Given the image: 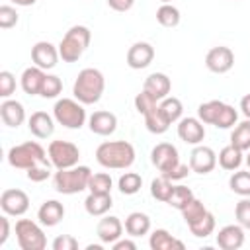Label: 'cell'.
<instances>
[{
    "mask_svg": "<svg viewBox=\"0 0 250 250\" xmlns=\"http://www.w3.org/2000/svg\"><path fill=\"white\" fill-rule=\"evenodd\" d=\"M96 160L109 170H125L135 162V146L129 141H105L96 148Z\"/></svg>",
    "mask_w": 250,
    "mask_h": 250,
    "instance_id": "obj_1",
    "label": "cell"
},
{
    "mask_svg": "<svg viewBox=\"0 0 250 250\" xmlns=\"http://www.w3.org/2000/svg\"><path fill=\"white\" fill-rule=\"evenodd\" d=\"M104 90H105V78H104L102 70L92 68V66L82 68L74 80V86H72L74 98L84 105L98 104Z\"/></svg>",
    "mask_w": 250,
    "mask_h": 250,
    "instance_id": "obj_2",
    "label": "cell"
},
{
    "mask_svg": "<svg viewBox=\"0 0 250 250\" xmlns=\"http://www.w3.org/2000/svg\"><path fill=\"white\" fill-rule=\"evenodd\" d=\"M197 117L205 125H215L217 129H230L238 121V113L232 105L221 100H209L197 107Z\"/></svg>",
    "mask_w": 250,
    "mask_h": 250,
    "instance_id": "obj_3",
    "label": "cell"
},
{
    "mask_svg": "<svg viewBox=\"0 0 250 250\" xmlns=\"http://www.w3.org/2000/svg\"><path fill=\"white\" fill-rule=\"evenodd\" d=\"M92 170L88 166H72L64 170H57L53 176V186L59 193L62 195H74L80 193L82 189H88Z\"/></svg>",
    "mask_w": 250,
    "mask_h": 250,
    "instance_id": "obj_4",
    "label": "cell"
},
{
    "mask_svg": "<svg viewBox=\"0 0 250 250\" xmlns=\"http://www.w3.org/2000/svg\"><path fill=\"white\" fill-rule=\"evenodd\" d=\"M92 31L86 25H72L59 43V55L64 62H76L88 49Z\"/></svg>",
    "mask_w": 250,
    "mask_h": 250,
    "instance_id": "obj_5",
    "label": "cell"
},
{
    "mask_svg": "<svg viewBox=\"0 0 250 250\" xmlns=\"http://www.w3.org/2000/svg\"><path fill=\"white\" fill-rule=\"evenodd\" d=\"M8 164L12 168L27 170L35 164H51V160H49V154L45 152V148L39 143L25 141V143L16 145L8 150Z\"/></svg>",
    "mask_w": 250,
    "mask_h": 250,
    "instance_id": "obj_6",
    "label": "cell"
},
{
    "mask_svg": "<svg viewBox=\"0 0 250 250\" xmlns=\"http://www.w3.org/2000/svg\"><path fill=\"white\" fill-rule=\"evenodd\" d=\"M53 117L59 125L66 129H80L86 123V109L84 104H80L76 98H61L55 102Z\"/></svg>",
    "mask_w": 250,
    "mask_h": 250,
    "instance_id": "obj_7",
    "label": "cell"
},
{
    "mask_svg": "<svg viewBox=\"0 0 250 250\" xmlns=\"http://www.w3.org/2000/svg\"><path fill=\"white\" fill-rule=\"evenodd\" d=\"M16 240L21 250H43L47 246L43 229L29 219H20L16 223Z\"/></svg>",
    "mask_w": 250,
    "mask_h": 250,
    "instance_id": "obj_8",
    "label": "cell"
},
{
    "mask_svg": "<svg viewBox=\"0 0 250 250\" xmlns=\"http://www.w3.org/2000/svg\"><path fill=\"white\" fill-rule=\"evenodd\" d=\"M49 160L57 170H64V168H72L78 164L80 160V148L70 143V141H51L49 148H47Z\"/></svg>",
    "mask_w": 250,
    "mask_h": 250,
    "instance_id": "obj_9",
    "label": "cell"
},
{
    "mask_svg": "<svg viewBox=\"0 0 250 250\" xmlns=\"http://www.w3.org/2000/svg\"><path fill=\"white\" fill-rule=\"evenodd\" d=\"M205 66L215 74H225L234 66V53L230 47L219 45L207 51L205 55Z\"/></svg>",
    "mask_w": 250,
    "mask_h": 250,
    "instance_id": "obj_10",
    "label": "cell"
},
{
    "mask_svg": "<svg viewBox=\"0 0 250 250\" xmlns=\"http://www.w3.org/2000/svg\"><path fill=\"white\" fill-rule=\"evenodd\" d=\"M150 160L162 174H166V172H170L172 168H176L180 164V154H178V148L172 143H158L150 150Z\"/></svg>",
    "mask_w": 250,
    "mask_h": 250,
    "instance_id": "obj_11",
    "label": "cell"
},
{
    "mask_svg": "<svg viewBox=\"0 0 250 250\" xmlns=\"http://www.w3.org/2000/svg\"><path fill=\"white\" fill-rule=\"evenodd\" d=\"M0 207L6 215L21 217L29 209V197L23 189H4L0 195Z\"/></svg>",
    "mask_w": 250,
    "mask_h": 250,
    "instance_id": "obj_12",
    "label": "cell"
},
{
    "mask_svg": "<svg viewBox=\"0 0 250 250\" xmlns=\"http://www.w3.org/2000/svg\"><path fill=\"white\" fill-rule=\"evenodd\" d=\"M61 55H59V47H55L49 41H37L31 47V61L35 66L43 68V70H51L57 66Z\"/></svg>",
    "mask_w": 250,
    "mask_h": 250,
    "instance_id": "obj_13",
    "label": "cell"
},
{
    "mask_svg": "<svg viewBox=\"0 0 250 250\" xmlns=\"http://www.w3.org/2000/svg\"><path fill=\"white\" fill-rule=\"evenodd\" d=\"M217 166V154L211 146L195 145V148L189 154V168L195 174H209Z\"/></svg>",
    "mask_w": 250,
    "mask_h": 250,
    "instance_id": "obj_14",
    "label": "cell"
},
{
    "mask_svg": "<svg viewBox=\"0 0 250 250\" xmlns=\"http://www.w3.org/2000/svg\"><path fill=\"white\" fill-rule=\"evenodd\" d=\"M178 137L188 145H199L205 139V123L199 117H182L178 121Z\"/></svg>",
    "mask_w": 250,
    "mask_h": 250,
    "instance_id": "obj_15",
    "label": "cell"
},
{
    "mask_svg": "<svg viewBox=\"0 0 250 250\" xmlns=\"http://www.w3.org/2000/svg\"><path fill=\"white\" fill-rule=\"evenodd\" d=\"M152 59H154V47L146 41H137L127 51V64L133 70L146 68L152 62Z\"/></svg>",
    "mask_w": 250,
    "mask_h": 250,
    "instance_id": "obj_16",
    "label": "cell"
},
{
    "mask_svg": "<svg viewBox=\"0 0 250 250\" xmlns=\"http://www.w3.org/2000/svg\"><path fill=\"white\" fill-rule=\"evenodd\" d=\"M123 223L119 221V217L113 215H104L96 227V234L100 238L102 244H113L115 240H119L123 236Z\"/></svg>",
    "mask_w": 250,
    "mask_h": 250,
    "instance_id": "obj_17",
    "label": "cell"
},
{
    "mask_svg": "<svg viewBox=\"0 0 250 250\" xmlns=\"http://www.w3.org/2000/svg\"><path fill=\"white\" fill-rule=\"evenodd\" d=\"M88 127H90L92 133L102 135V137H107V135L115 133V129H117V117L111 111L100 109V111H94L88 117Z\"/></svg>",
    "mask_w": 250,
    "mask_h": 250,
    "instance_id": "obj_18",
    "label": "cell"
},
{
    "mask_svg": "<svg viewBox=\"0 0 250 250\" xmlns=\"http://www.w3.org/2000/svg\"><path fill=\"white\" fill-rule=\"evenodd\" d=\"M27 127L33 137L37 139H49L55 131V117L47 111H33L27 119Z\"/></svg>",
    "mask_w": 250,
    "mask_h": 250,
    "instance_id": "obj_19",
    "label": "cell"
},
{
    "mask_svg": "<svg viewBox=\"0 0 250 250\" xmlns=\"http://www.w3.org/2000/svg\"><path fill=\"white\" fill-rule=\"evenodd\" d=\"M244 244L242 225H225L217 234V246L223 250H238Z\"/></svg>",
    "mask_w": 250,
    "mask_h": 250,
    "instance_id": "obj_20",
    "label": "cell"
},
{
    "mask_svg": "<svg viewBox=\"0 0 250 250\" xmlns=\"http://www.w3.org/2000/svg\"><path fill=\"white\" fill-rule=\"evenodd\" d=\"M37 219L43 227H55L64 219V205L57 199H47L37 209Z\"/></svg>",
    "mask_w": 250,
    "mask_h": 250,
    "instance_id": "obj_21",
    "label": "cell"
},
{
    "mask_svg": "<svg viewBox=\"0 0 250 250\" xmlns=\"http://www.w3.org/2000/svg\"><path fill=\"white\" fill-rule=\"evenodd\" d=\"M45 76L47 72L39 66H27L23 72H21V78H20V84H21V90L29 96H39L41 94V86L45 82Z\"/></svg>",
    "mask_w": 250,
    "mask_h": 250,
    "instance_id": "obj_22",
    "label": "cell"
},
{
    "mask_svg": "<svg viewBox=\"0 0 250 250\" xmlns=\"http://www.w3.org/2000/svg\"><path fill=\"white\" fill-rule=\"evenodd\" d=\"M143 90H146L152 98H156V100L160 102V100H164V98L170 94L172 82H170L168 74H164V72H152V74L146 76Z\"/></svg>",
    "mask_w": 250,
    "mask_h": 250,
    "instance_id": "obj_23",
    "label": "cell"
},
{
    "mask_svg": "<svg viewBox=\"0 0 250 250\" xmlns=\"http://www.w3.org/2000/svg\"><path fill=\"white\" fill-rule=\"evenodd\" d=\"M0 117L8 127H20L25 121V109L18 100H4L0 104Z\"/></svg>",
    "mask_w": 250,
    "mask_h": 250,
    "instance_id": "obj_24",
    "label": "cell"
},
{
    "mask_svg": "<svg viewBox=\"0 0 250 250\" xmlns=\"http://www.w3.org/2000/svg\"><path fill=\"white\" fill-rule=\"evenodd\" d=\"M113 205V199H111V193H92L84 199V209L88 215L92 217H104Z\"/></svg>",
    "mask_w": 250,
    "mask_h": 250,
    "instance_id": "obj_25",
    "label": "cell"
},
{
    "mask_svg": "<svg viewBox=\"0 0 250 250\" xmlns=\"http://www.w3.org/2000/svg\"><path fill=\"white\" fill-rule=\"evenodd\" d=\"M148 244L152 250H184V242L178 240L176 236H172L166 229H156L152 230Z\"/></svg>",
    "mask_w": 250,
    "mask_h": 250,
    "instance_id": "obj_26",
    "label": "cell"
},
{
    "mask_svg": "<svg viewBox=\"0 0 250 250\" xmlns=\"http://www.w3.org/2000/svg\"><path fill=\"white\" fill-rule=\"evenodd\" d=\"M217 162L223 170H229V172H234L240 168V164L244 162V154L240 148H236L234 145H227L219 150L217 154Z\"/></svg>",
    "mask_w": 250,
    "mask_h": 250,
    "instance_id": "obj_27",
    "label": "cell"
},
{
    "mask_svg": "<svg viewBox=\"0 0 250 250\" xmlns=\"http://www.w3.org/2000/svg\"><path fill=\"white\" fill-rule=\"evenodd\" d=\"M150 230V219L146 213H141V211H133L127 215L125 219V232L129 236H143Z\"/></svg>",
    "mask_w": 250,
    "mask_h": 250,
    "instance_id": "obj_28",
    "label": "cell"
},
{
    "mask_svg": "<svg viewBox=\"0 0 250 250\" xmlns=\"http://www.w3.org/2000/svg\"><path fill=\"white\" fill-rule=\"evenodd\" d=\"M158 107H160L162 115L166 117V121H168L170 125L182 119L184 105H182V102H180L178 98H174V96H166L164 100H160V102H158Z\"/></svg>",
    "mask_w": 250,
    "mask_h": 250,
    "instance_id": "obj_29",
    "label": "cell"
},
{
    "mask_svg": "<svg viewBox=\"0 0 250 250\" xmlns=\"http://www.w3.org/2000/svg\"><path fill=\"white\" fill-rule=\"evenodd\" d=\"M143 117H145V125H146V129H148L152 135H162V133H166L168 127H170V123L166 121V117L162 115V111H160L158 105L152 107L150 111H146Z\"/></svg>",
    "mask_w": 250,
    "mask_h": 250,
    "instance_id": "obj_30",
    "label": "cell"
},
{
    "mask_svg": "<svg viewBox=\"0 0 250 250\" xmlns=\"http://www.w3.org/2000/svg\"><path fill=\"white\" fill-rule=\"evenodd\" d=\"M180 20H182L180 10L174 4L166 2V4H160L158 6V10H156V21L162 27H176L180 23Z\"/></svg>",
    "mask_w": 250,
    "mask_h": 250,
    "instance_id": "obj_31",
    "label": "cell"
},
{
    "mask_svg": "<svg viewBox=\"0 0 250 250\" xmlns=\"http://www.w3.org/2000/svg\"><path fill=\"white\" fill-rule=\"evenodd\" d=\"M230 145H234L236 148H240L242 152L250 150V119L240 121L232 133H230Z\"/></svg>",
    "mask_w": 250,
    "mask_h": 250,
    "instance_id": "obj_32",
    "label": "cell"
},
{
    "mask_svg": "<svg viewBox=\"0 0 250 250\" xmlns=\"http://www.w3.org/2000/svg\"><path fill=\"white\" fill-rule=\"evenodd\" d=\"M172 191H174V184L166 176H158L150 182V195L162 203H168V199L172 197Z\"/></svg>",
    "mask_w": 250,
    "mask_h": 250,
    "instance_id": "obj_33",
    "label": "cell"
},
{
    "mask_svg": "<svg viewBox=\"0 0 250 250\" xmlns=\"http://www.w3.org/2000/svg\"><path fill=\"white\" fill-rule=\"evenodd\" d=\"M230 189L240 197H250V170H236L229 178Z\"/></svg>",
    "mask_w": 250,
    "mask_h": 250,
    "instance_id": "obj_34",
    "label": "cell"
},
{
    "mask_svg": "<svg viewBox=\"0 0 250 250\" xmlns=\"http://www.w3.org/2000/svg\"><path fill=\"white\" fill-rule=\"evenodd\" d=\"M117 188H119V191L125 193V195H135V193L143 188V178H141L137 172H125L123 176H119Z\"/></svg>",
    "mask_w": 250,
    "mask_h": 250,
    "instance_id": "obj_35",
    "label": "cell"
},
{
    "mask_svg": "<svg viewBox=\"0 0 250 250\" xmlns=\"http://www.w3.org/2000/svg\"><path fill=\"white\" fill-rule=\"evenodd\" d=\"M189 230H191V234L197 236V238H207V236L213 234V230H215V215H213L211 211H207L199 221H195V223L189 225Z\"/></svg>",
    "mask_w": 250,
    "mask_h": 250,
    "instance_id": "obj_36",
    "label": "cell"
},
{
    "mask_svg": "<svg viewBox=\"0 0 250 250\" xmlns=\"http://www.w3.org/2000/svg\"><path fill=\"white\" fill-rule=\"evenodd\" d=\"M180 213H182V217H184L186 225L189 227L191 223L199 221V219H201V217L207 213V207L203 205V201H199L197 197H193V199H191V201H189V203H188V205H186V207H184Z\"/></svg>",
    "mask_w": 250,
    "mask_h": 250,
    "instance_id": "obj_37",
    "label": "cell"
},
{
    "mask_svg": "<svg viewBox=\"0 0 250 250\" xmlns=\"http://www.w3.org/2000/svg\"><path fill=\"white\" fill-rule=\"evenodd\" d=\"M111 176L105 174V172H98V174H92L90 176V182H88V189L92 193H111Z\"/></svg>",
    "mask_w": 250,
    "mask_h": 250,
    "instance_id": "obj_38",
    "label": "cell"
},
{
    "mask_svg": "<svg viewBox=\"0 0 250 250\" xmlns=\"http://www.w3.org/2000/svg\"><path fill=\"white\" fill-rule=\"evenodd\" d=\"M193 197L195 195H193V191L188 186H174V191H172V197L168 199V205H172L174 209L182 211Z\"/></svg>",
    "mask_w": 250,
    "mask_h": 250,
    "instance_id": "obj_39",
    "label": "cell"
},
{
    "mask_svg": "<svg viewBox=\"0 0 250 250\" xmlns=\"http://www.w3.org/2000/svg\"><path fill=\"white\" fill-rule=\"evenodd\" d=\"M61 92H62V80L59 76H55V74H47L45 82L41 86V94L39 96H43V98H57Z\"/></svg>",
    "mask_w": 250,
    "mask_h": 250,
    "instance_id": "obj_40",
    "label": "cell"
},
{
    "mask_svg": "<svg viewBox=\"0 0 250 250\" xmlns=\"http://www.w3.org/2000/svg\"><path fill=\"white\" fill-rule=\"evenodd\" d=\"M234 217L238 221V225H242L244 229H250V197H242L236 207H234Z\"/></svg>",
    "mask_w": 250,
    "mask_h": 250,
    "instance_id": "obj_41",
    "label": "cell"
},
{
    "mask_svg": "<svg viewBox=\"0 0 250 250\" xmlns=\"http://www.w3.org/2000/svg\"><path fill=\"white\" fill-rule=\"evenodd\" d=\"M14 92H16V76L10 70H2L0 72V96L8 100Z\"/></svg>",
    "mask_w": 250,
    "mask_h": 250,
    "instance_id": "obj_42",
    "label": "cell"
},
{
    "mask_svg": "<svg viewBox=\"0 0 250 250\" xmlns=\"http://www.w3.org/2000/svg\"><path fill=\"white\" fill-rule=\"evenodd\" d=\"M156 105H158V100L152 98L146 90H143V92L137 94V98H135V107H137V111H139L141 115H145L146 111H150V109L156 107Z\"/></svg>",
    "mask_w": 250,
    "mask_h": 250,
    "instance_id": "obj_43",
    "label": "cell"
},
{
    "mask_svg": "<svg viewBox=\"0 0 250 250\" xmlns=\"http://www.w3.org/2000/svg\"><path fill=\"white\" fill-rule=\"evenodd\" d=\"M51 166L53 164H35V166H31V168L25 170V176H27V180H31L35 184L45 182L51 176Z\"/></svg>",
    "mask_w": 250,
    "mask_h": 250,
    "instance_id": "obj_44",
    "label": "cell"
},
{
    "mask_svg": "<svg viewBox=\"0 0 250 250\" xmlns=\"http://www.w3.org/2000/svg\"><path fill=\"white\" fill-rule=\"evenodd\" d=\"M18 12H16V8H12V6H8V4H4V6H0V27L2 29H10V27H14L16 23H18Z\"/></svg>",
    "mask_w": 250,
    "mask_h": 250,
    "instance_id": "obj_45",
    "label": "cell"
},
{
    "mask_svg": "<svg viewBox=\"0 0 250 250\" xmlns=\"http://www.w3.org/2000/svg\"><path fill=\"white\" fill-rule=\"evenodd\" d=\"M53 250H76L78 248V240L70 234H59L55 240H53Z\"/></svg>",
    "mask_w": 250,
    "mask_h": 250,
    "instance_id": "obj_46",
    "label": "cell"
},
{
    "mask_svg": "<svg viewBox=\"0 0 250 250\" xmlns=\"http://www.w3.org/2000/svg\"><path fill=\"white\" fill-rule=\"evenodd\" d=\"M189 170H191V168H189L188 164H182V162H180L176 168H172L170 172H166V174H162V176H166L168 180L176 182V180H184V178L189 174Z\"/></svg>",
    "mask_w": 250,
    "mask_h": 250,
    "instance_id": "obj_47",
    "label": "cell"
},
{
    "mask_svg": "<svg viewBox=\"0 0 250 250\" xmlns=\"http://www.w3.org/2000/svg\"><path fill=\"white\" fill-rule=\"evenodd\" d=\"M135 0H107V6L115 12H129L133 8Z\"/></svg>",
    "mask_w": 250,
    "mask_h": 250,
    "instance_id": "obj_48",
    "label": "cell"
},
{
    "mask_svg": "<svg viewBox=\"0 0 250 250\" xmlns=\"http://www.w3.org/2000/svg\"><path fill=\"white\" fill-rule=\"evenodd\" d=\"M8 236H10V221H8V215L4 213V215L0 217V246L6 244Z\"/></svg>",
    "mask_w": 250,
    "mask_h": 250,
    "instance_id": "obj_49",
    "label": "cell"
},
{
    "mask_svg": "<svg viewBox=\"0 0 250 250\" xmlns=\"http://www.w3.org/2000/svg\"><path fill=\"white\" fill-rule=\"evenodd\" d=\"M111 248H113V250H135L137 244H135L133 240H129V238H119V240H115V242L111 244Z\"/></svg>",
    "mask_w": 250,
    "mask_h": 250,
    "instance_id": "obj_50",
    "label": "cell"
},
{
    "mask_svg": "<svg viewBox=\"0 0 250 250\" xmlns=\"http://www.w3.org/2000/svg\"><path fill=\"white\" fill-rule=\"evenodd\" d=\"M240 111L246 119H250V94H246L242 100H240Z\"/></svg>",
    "mask_w": 250,
    "mask_h": 250,
    "instance_id": "obj_51",
    "label": "cell"
},
{
    "mask_svg": "<svg viewBox=\"0 0 250 250\" xmlns=\"http://www.w3.org/2000/svg\"><path fill=\"white\" fill-rule=\"evenodd\" d=\"M16 6H33L37 0H12Z\"/></svg>",
    "mask_w": 250,
    "mask_h": 250,
    "instance_id": "obj_52",
    "label": "cell"
},
{
    "mask_svg": "<svg viewBox=\"0 0 250 250\" xmlns=\"http://www.w3.org/2000/svg\"><path fill=\"white\" fill-rule=\"evenodd\" d=\"M244 162H246V166H248V170H250V150H248V154H246V158H244Z\"/></svg>",
    "mask_w": 250,
    "mask_h": 250,
    "instance_id": "obj_53",
    "label": "cell"
},
{
    "mask_svg": "<svg viewBox=\"0 0 250 250\" xmlns=\"http://www.w3.org/2000/svg\"><path fill=\"white\" fill-rule=\"evenodd\" d=\"M158 2H162V4H166V2H170V0H158Z\"/></svg>",
    "mask_w": 250,
    "mask_h": 250,
    "instance_id": "obj_54",
    "label": "cell"
}]
</instances>
